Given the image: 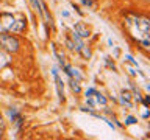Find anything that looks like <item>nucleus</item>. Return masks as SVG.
Segmentation results:
<instances>
[{"label":"nucleus","mask_w":150,"mask_h":140,"mask_svg":"<svg viewBox=\"0 0 150 140\" xmlns=\"http://www.w3.org/2000/svg\"><path fill=\"white\" fill-rule=\"evenodd\" d=\"M125 25L130 30L131 36L142 44L144 48H150V22L147 17H139V16H130L125 19Z\"/></svg>","instance_id":"1"},{"label":"nucleus","mask_w":150,"mask_h":140,"mask_svg":"<svg viewBox=\"0 0 150 140\" xmlns=\"http://www.w3.org/2000/svg\"><path fill=\"white\" fill-rule=\"evenodd\" d=\"M3 30L6 31H22L25 28L24 20H17L14 16L11 14H2V22H0Z\"/></svg>","instance_id":"2"},{"label":"nucleus","mask_w":150,"mask_h":140,"mask_svg":"<svg viewBox=\"0 0 150 140\" xmlns=\"http://www.w3.org/2000/svg\"><path fill=\"white\" fill-rule=\"evenodd\" d=\"M86 101H88V104L92 107V109H100V107L106 106V98L92 87L86 90Z\"/></svg>","instance_id":"3"},{"label":"nucleus","mask_w":150,"mask_h":140,"mask_svg":"<svg viewBox=\"0 0 150 140\" xmlns=\"http://www.w3.org/2000/svg\"><path fill=\"white\" fill-rule=\"evenodd\" d=\"M0 48L5 52H17L19 40L11 34H0Z\"/></svg>","instance_id":"4"},{"label":"nucleus","mask_w":150,"mask_h":140,"mask_svg":"<svg viewBox=\"0 0 150 140\" xmlns=\"http://www.w3.org/2000/svg\"><path fill=\"white\" fill-rule=\"evenodd\" d=\"M52 73H53V78H55V83H56V92H58V97H60V101H64V84H63V79L60 78L56 69H53Z\"/></svg>","instance_id":"5"},{"label":"nucleus","mask_w":150,"mask_h":140,"mask_svg":"<svg viewBox=\"0 0 150 140\" xmlns=\"http://www.w3.org/2000/svg\"><path fill=\"white\" fill-rule=\"evenodd\" d=\"M74 31L77 34L80 36L81 39H86V38H89V28L86 26L83 22H78V24H75V26H74Z\"/></svg>","instance_id":"6"},{"label":"nucleus","mask_w":150,"mask_h":140,"mask_svg":"<svg viewBox=\"0 0 150 140\" xmlns=\"http://www.w3.org/2000/svg\"><path fill=\"white\" fill-rule=\"evenodd\" d=\"M122 103L127 106V107H131V93L128 90H122Z\"/></svg>","instance_id":"7"},{"label":"nucleus","mask_w":150,"mask_h":140,"mask_svg":"<svg viewBox=\"0 0 150 140\" xmlns=\"http://www.w3.org/2000/svg\"><path fill=\"white\" fill-rule=\"evenodd\" d=\"M10 114H11V120L14 121V123H16L17 126H19V128H20V125H22V117H20L19 114H17V112H16L14 109H13V111L10 112Z\"/></svg>","instance_id":"8"},{"label":"nucleus","mask_w":150,"mask_h":140,"mask_svg":"<svg viewBox=\"0 0 150 140\" xmlns=\"http://www.w3.org/2000/svg\"><path fill=\"white\" fill-rule=\"evenodd\" d=\"M53 53H55V56L58 58V62H60V65L63 67V65H64V55H63V53H60V50H58L55 45H53Z\"/></svg>","instance_id":"9"},{"label":"nucleus","mask_w":150,"mask_h":140,"mask_svg":"<svg viewBox=\"0 0 150 140\" xmlns=\"http://www.w3.org/2000/svg\"><path fill=\"white\" fill-rule=\"evenodd\" d=\"M70 87H72V90H74V92L78 93L80 90H81V87H80V81H77V79H74V78H70Z\"/></svg>","instance_id":"10"},{"label":"nucleus","mask_w":150,"mask_h":140,"mask_svg":"<svg viewBox=\"0 0 150 140\" xmlns=\"http://www.w3.org/2000/svg\"><path fill=\"white\" fill-rule=\"evenodd\" d=\"M31 5H33V8L38 13H41V2H39V0H31Z\"/></svg>","instance_id":"11"},{"label":"nucleus","mask_w":150,"mask_h":140,"mask_svg":"<svg viewBox=\"0 0 150 140\" xmlns=\"http://www.w3.org/2000/svg\"><path fill=\"white\" fill-rule=\"evenodd\" d=\"M6 64H8V58L0 53V67H3V65H6Z\"/></svg>","instance_id":"12"},{"label":"nucleus","mask_w":150,"mask_h":140,"mask_svg":"<svg viewBox=\"0 0 150 140\" xmlns=\"http://www.w3.org/2000/svg\"><path fill=\"white\" fill-rule=\"evenodd\" d=\"M81 2H83L86 6H89V8H92V6H94V2H92V0H81Z\"/></svg>","instance_id":"13"},{"label":"nucleus","mask_w":150,"mask_h":140,"mask_svg":"<svg viewBox=\"0 0 150 140\" xmlns=\"http://www.w3.org/2000/svg\"><path fill=\"white\" fill-rule=\"evenodd\" d=\"M125 123H127V125H135V123H136V118H133V117H128Z\"/></svg>","instance_id":"14"},{"label":"nucleus","mask_w":150,"mask_h":140,"mask_svg":"<svg viewBox=\"0 0 150 140\" xmlns=\"http://www.w3.org/2000/svg\"><path fill=\"white\" fill-rule=\"evenodd\" d=\"M142 103H144V106H145V107H149V103H150V98H149V97H145V98H144V100H142Z\"/></svg>","instance_id":"15"},{"label":"nucleus","mask_w":150,"mask_h":140,"mask_svg":"<svg viewBox=\"0 0 150 140\" xmlns=\"http://www.w3.org/2000/svg\"><path fill=\"white\" fill-rule=\"evenodd\" d=\"M2 131H3V129H2V126H0V137H2Z\"/></svg>","instance_id":"16"}]
</instances>
